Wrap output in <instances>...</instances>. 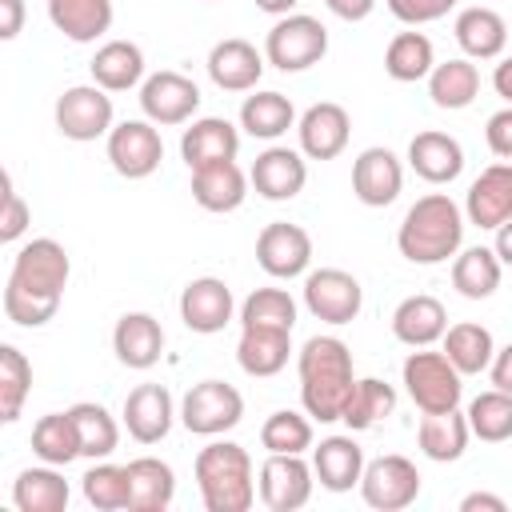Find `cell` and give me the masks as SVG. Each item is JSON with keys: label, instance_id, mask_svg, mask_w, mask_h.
<instances>
[{"label": "cell", "instance_id": "43", "mask_svg": "<svg viewBox=\"0 0 512 512\" xmlns=\"http://www.w3.org/2000/svg\"><path fill=\"white\" fill-rule=\"evenodd\" d=\"M80 488H84V500H88L92 508H100V512H120V508L132 504L128 464H108V460H100V464H92V468L84 472Z\"/></svg>", "mask_w": 512, "mask_h": 512}, {"label": "cell", "instance_id": "39", "mask_svg": "<svg viewBox=\"0 0 512 512\" xmlns=\"http://www.w3.org/2000/svg\"><path fill=\"white\" fill-rule=\"evenodd\" d=\"M444 356L460 368V376H480L492 356H496V340L484 324H472V320H460L444 332Z\"/></svg>", "mask_w": 512, "mask_h": 512}, {"label": "cell", "instance_id": "50", "mask_svg": "<svg viewBox=\"0 0 512 512\" xmlns=\"http://www.w3.org/2000/svg\"><path fill=\"white\" fill-rule=\"evenodd\" d=\"M484 136H488V148H492L500 160H512V104L488 116Z\"/></svg>", "mask_w": 512, "mask_h": 512}, {"label": "cell", "instance_id": "33", "mask_svg": "<svg viewBox=\"0 0 512 512\" xmlns=\"http://www.w3.org/2000/svg\"><path fill=\"white\" fill-rule=\"evenodd\" d=\"M128 480H132L128 512H164L172 504V496H176V472L156 456L128 460Z\"/></svg>", "mask_w": 512, "mask_h": 512}, {"label": "cell", "instance_id": "38", "mask_svg": "<svg viewBox=\"0 0 512 512\" xmlns=\"http://www.w3.org/2000/svg\"><path fill=\"white\" fill-rule=\"evenodd\" d=\"M296 124V108L284 92H252L240 104V128L256 140H276Z\"/></svg>", "mask_w": 512, "mask_h": 512}, {"label": "cell", "instance_id": "26", "mask_svg": "<svg viewBox=\"0 0 512 512\" xmlns=\"http://www.w3.org/2000/svg\"><path fill=\"white\" fill-rule=\"evenodd\" d=\"M248 176L236 168V160H220V164H204L192 168V200L204 212H236L248 196Z\"/></svg>", "mask_w": 512, "mask_h": 512}, {"label": "cell", "instance_id": "7", "mask_svg": "<svg viewBox=\"0 0 512 512\" xmlns=\"http://www.w3.org/2000/svg\"><path fill=\"white\" fill-rule=\"evenodd\" d=\"M244 416V396L224 380H200L180 400V424L196 436H220Z\"/></svg>", "mask_w": 512, "mask_h": 512}, {"label": "cell", "instance_id": "31", "mask_svg": "<svg viewBox=\"0 0 512 512\" xmlns=\"http://www.w3.org/2000/svg\"><path fill=\"white\" fill-rule=\"evenodd\" d=\"M88 68H92V84H100L104 92H128V88L144 84V52L132 40L100 44Z\"/></svg>", "mask_w": 512, "mask_h": 512}, {"label": "cell", "instance_id": "9", "mask_svg": "<svg viewBox=\"0 0 512 512\" xmlns=\"http://www.w3.org/2000/svg\"><path fill=\"white\" fill-rule=\"evenodd\" d=\"M56 128L64 140H76V144L108 136L116 128L112 124V96L100 84L64 88V96L56 100Z\"/></svg>", "mask_w": 512, "mask_h": 512}, {"label": "cell", "instance_id": "45", "mask_svg": "<svg viewBox=\"0 0 512 512\" xmlns=\"http://www.w3.org/2000/svg\"><path fill=\"white\" fill-rule=\"evenodd\" d=\"M464 416H468L472 436H480V440H488V444H500V440L512 436V392H500V388L480 392V396L468 404Z\"/></svg>", "mask_w": 512, "mask_h": 512}, {"label": "cell", "instance_id": "47", "mask_svg": "<svg viewBox=\"0 0 512 512\" xmlns=\"http://www.w3.org/2000/svg\"><path fill=\"white\" fill-rule=\"evenodd\" d=\"M260 444L268 452H296V456H304L312 448V420L300 416V412H292V408H280V412H272L264 420Z\"/></svg>", "mask_w": 512, "mask_h": 512}, {"label": "cell", "instance_id": "13", "mask_svg": "<svg viewBox=\"0 0 512 512\" xmlns=\"http://www.w3.org/2000/svg\"><path fill=\"white\" fill-rule=\"evenodd\" d=\"M256 264L276 276V280H292L304 276L312 264V236L300 224L288 220H272L264 224V232L256 236Z\"/></svg>", "mask_w": 512, "mask_h": 512}, {"label": "cell", "instance_id": "22", "mask_svg": "<svg viewBox=\"0 0 512 512\" xmlns=\"http://www.w3.org/2000/svg\"><path fill=\"white\" fill-rule=\"evenodd\" d=\"M208 76L224 92H252L260 84V76H264V56L256 52V44H248L240 36H228V40L212 44Z\"/></svg>", "mask_w": 512, "mask_h": 512}, {"label": "cell", "instance_id": "12", "mask_svg": "<svg viewBox=\"0 0 512 512\" xmlns=\"http://www.w3.org/2000/svg\"><path fill=\"white\" fill-rule=\"evenodd\" d=\"M108 160L124 180H144L164 160V140L152 120H124L108 132Z\"/></svg>", "mask_w": 512, "mask_h": 512}, {"label": "cell", "instance_id": "18", "mask_svg": "<svg viewBox=\"0 0 512 512\" xmlns=\"http://www.w3.org/2000/svg\"><path fill=\"white\" fill-rule=\"evenodd\" d=\"M248 180H252V188H256L264 200H276V204H280V200H292V196H300L304 184H308L304 152L284 148V144H272V148H264V152L256 156Z\"/></svg>", "mask_w": 512, "mask_h": 512}, {"label": "cell", "instance_id": "1", "mask_svg": "<svg viewBox=\"0 0 512 512\" xmlns=\"http://www.w3.org/2000/svg\"><path fill=\"white\" fill-rule=\"evenodd\" d=\"M72 264L64 244H56L52 236L28 240L8 272V288H4V316L20 328H40L56 316L60 296L68 288Z\"/></svg>", "mask_w": 512, "mask_h": 512}, {"label": "cell", "instance_id": "55", "mask_svg": "<svg viewBox=\"0 0 512 512\" xmlns=\"http://www.w3.org/2000/svg\"><path fill=\"white\" fill-rule=\"evenodd\" d=\"M492 88H496V96H504V100L512 104V56L496 64V72H492Z\"/></svg>", "mask_w": 512, "mask_h": 512}, {"label": "cell", "instance_id": "28", "mask_svg": "<svg viewBox=\"0 0 512 512\" xmlns=\"http://www.w3.org/2000/svg\"><path fill=\"white\" fill-rule=\"evenodd\" d=\"M312 472H316L320 488L348 492L364 476V448L352 436H324L312 448Z\"/></svg>", "mask_w": 512, "mask_h": 512}, {"label": "cell", "instance_id": "6", "mask_svg": "<svg viewBox=\"0 0 512 512\" xmlns=\"http://www.w3.org/2000/svg\"><path fill=\"white\" fill-rule=\"evenodd\" d=\"M460 368L444 352H408L404 360V392L420 412H448L460 404Z\"/></svg>", "mask_w": 512, "mask_h": 512}, {"label": "cell", "instance_id": "36", "mask_svg": "<svg viewBox=\"0 0 512 512\" xmlns=\"http://www.w3.org/2000/svg\"><path fill=\"white\" fill-rule=\"evenodd\" d=\"M500 276H504V264L496 256V248H464L452 264V288L464 296V300H488L496 288H500Z\"/></svg>", "mask_w": 512, "mask_h": 512}, {"label": "cell", "instance_id": "24", "mask_svg": "<svg viewBox=\"0 0 512 512\" xmlns=\"http://www.w3.org/2000/svg\"><path fill=\"white\" fill-rule=\"evenodd\" d=\"M408 168L428 184H452L464 172V148L448 132H416L408 144Z\"/></svg>", "mask_w": 512, "mask_h": 512}, {"label": "cell", "instance_id": "21", "mask_svg": "<svg viewBox=\"0 0 512 512\" xmlns=\"http://www.w3.org/2000/svg\"><path fill=\"white\" fill-rule=\"evenodd\" d=\"M112 352L124 368H152L164 356V328L152 312H124L112 328Z\"/></svg>", "mask_w": 512, "mask_h": 512}, {"label": "cell", "instance_id": "25", "mask_svg": "<svg viewBox=\"0 0 512 512\" xmlns=\"http://www.w3.org/2000/svg\"><path fill=\"white\" fill-rule=\"evenodd\" d=\"M444 332H448V312L436 296L416 292V296L400 300L392 312V336L408 348H428V344L444 340Z\"/></svg>", "mask_w": 512, "mask_h": 512}, {"label": "cell", "instance_id": "29", "mask_svg": "<svg viewBox=\"0 0 512 512\" xmlns=\"http://www.w3.org/2000/svg\"><path fill=\"white\" fill-rule=\"evenodd\" d=\"M468 436H472V428H468V416H464L460 408H448V412H424V416H420V428H416V444H420V452H424L428 460H436V464H452V460H460L464 448H468Z\"/></svg>", "mask_w": 512, "mask_h": 512}, {"label": "cell", "instance_id": "44", "mask_svg": "<svg viewBox=\"0 0 512 512\" xmlns=\"http://www.w3.org/2000/svg\"><path fill=\"white\" fill-rule=\"evenodd\" d=\"M32 392V364L16 344H0V420L12 424Z\"/></svg>", "mask_w": 512, "mask_h": 512}, {"label": "cell", "instance_id": "16", "mask_svg": "<svg viewBox=\"0 0 512 512\" xmlns=\"http://www.w3.org/2000/svg\"><path fill=\"white\" fill-rule=\"evenodd\" d=\"M404 188V164L388 148H364L352 164V192L364 208H388Z\"/></svg>", "mask_w": 512, "mask_h": 512}, {"label": "cell", "instance_id": "34", "mask_svg": "<svg viewBox=\"0 0 512 512\" xmlns=\"http://www.w3.org/2000/svg\"><path fill=\"white\" fill-rule=\"evenodd\" d=\"M68 480L56 472V464L24 468L12 484V504L20 512H64L68 508Z\"/></svg>", "mask_w": 512, "mask_h": 512}, {"label": "cell", "instance_id": "10", "mask_svg": "<svg viewBox=\"0 0 512 512\" xmlns=\"http://www.w3.org/2000/svg\"><path fill=\"white\" fill-rule=\"evenodd\" d=\"M304 308L324 324H352L364 308V288L344 268H316L304 276Z\"/></svg>", "mask_w": 512, "mask_h": 512}, {"label": "cell", "instance_id": "35", "mask_svg": "<svg viewBox=\"0 0 512 512\" xmlns=\"http://www.w3.org/2000/svg\"><path fill=\"white\" fill-rule=\"evenodd\" d=\"M428 96H432L436 108H448V112L468 108L480 96V72H476V64L468 56L436 64L428 72Z\"/></svg>", "mask_w": 512, "mask_h": 512}, {"label": "cell", "instance_id": "30", "mask_svg": "<svg viewBox=\"0 0 512 512\" xmlns=\"http://www.w3.org/2000/svg\"><path fill=\"white\" fill-rule=\"evenodd\" d=\"M456 44L464 48V56L468 60H496L500 52H504V44H508V24H504V16L500 12H492V8H480V4H472V8H464L460 16H456Z\"/></svg>", "mask_w": 512, "mask_h": 512}, {"label": "cell", "instance_id": "46", "mask_svg": "<svg viewBox=\"0 0 512 512\" xmlns=\"http://www.w3.org/2000/svg\"><path fill=\"white\" fill-rule=\"evenodd\" d=\"M244 324H264V328H288L296 324V300L284 288H256L240 304V328Z\"/></svg>", "mask_w": 512, "mask_h": 512}, {"label": "cell", "instance_id": "15", "mask_svg": "<svg viewBox=\"0 0 512 512\" xmlns=\"http://www.w3.org/2000/svg\"><path fill=\"white\" fill-rule=\"evenodd\" d=\"M232 312H236V300H232V288L220 276H196L180 292V320L200 336L224 332Z\"/></svg>", "mask_w": 512, "mask_h": 512}, {"label": "cell", "instance_id": "20", "mask_svg": "<svg viewBox=\"0 0 512 512\" xmlns=\"http://www.w3.org/2000/svg\"><path fill=\"white\" fill-rule=\"evenodd\" d=\"M464 216L476 228H500L512 220V160L504 164H488L464 200Z\"/></svg>", "mask_w": 512, "mask_h": 512}, {"label": "cell", "instance_id": "14", "mask_svg": "<svg viewBox=\"0 0 512 512\" xmlns=\"http://www.w3.org/2000/svg\"><path fill=\"white\" fill-rule=\"evenodd\" d=\"M140 108H144V116L152 124H184L200 108V88L184 72L164 68V72L144 76V84H140Z\"/></svg>", "mask_w": 512, "mask_h": 512}, {"label": "cell", "instance_id": "56", "mask_svg": "<svg viewBox=\"0 0 512 512\" xmlns=\"http://www.w3.org/2000/svg\"><path fill=\"white\" fill-rule=\"evenodd\" d=\"M492 248H496V256H500V264L512 268V220L496 228V244H492Z\"/></svg>", "mask_w": 512, "mask_h": 512}, {"label": "cell", "instance_id": "49", "mask_svg": "<svg viewBox=\"0 0 512 512\" xmlns=\"http://www.w3.org/2000/svg\"><path fill=\"white\" fill-rule=\"evenodd\" d=\"M400 24H432L456 8V0H384Z\"/></svg>", "mask_w": 512, "mask_h": 512}, {"label": "cell", "instance_id": "27", "mask_svg": "<svg viewBox=\"0 0 512 512\" xmlns=\"http://www.w3.org/2000/svg\"><path fill=\"white\" fill-rule=\"evenodd\" d=\"M292 356V332L288 328H264L244 324L236 340V360L248 376H276Z\"/></svg>", "mask_w": 512, "mask_h": 512}, {"label": "cell", "instance_id": "32", "mask_svg": "<svg viewBox=\"0 0 512 512\" xmlns=\"http://www.w3.org/2000/svg\"><path fill=\"white\" fill-rule=\"evenodd\" d=\"M48 20L72 44H92L112 28V0H48Z\"/></svg>", "mask_w": 512, "mask_h": 512}, {"label": "cell", "instance_id": "8", "mask_svg": "<svg viewBox=\"0 0 512 512\" xmlns=\"http://www.w3.org/2000/svg\"><path fill=\"white\" fill-rule=\"evenodd\" d=\"M360 496L368 508L376 512H400L408 508L416 496H420V472L408 456L400 452H388V456H376L364 464V476H360Z\"/></svg>", "mask_w": 512, "mask_h": 512}, {"label": "cell", "instance_id": "41", "mask_svg": "<svg viewBox=\"0 0 512 512\" xmlns=\"http://www.w3.org/2000/svg\"><path fill=\"white\" fill-rule=\"evenodd\" d=\"M32 452H36L44 464H56V468L72 464V460L80 456V432H76L72 416H68V412H48V416H40V420L32 424Z\"/></svg>", "mask_w": 512, "mask_h": 512}, {"label": "cell", "instance_id": "5", "mask_svg": "<svg viewBox=\"0 0 512 512\" xmlns=\"http://www.w3.org/2000/svg\"><path fill=\"white\" fill-rule=\"evenodd\" d=\"M324 52H328V28L304 12L280 16L264 36V60L280 72H304L320 64Z\"/></svg>", "mask_w": 512, "mask_h": 512}, {"label": "cell", "instance_id": "54", "mask_svg": "<svg viewBox=\"0 0 512 512\" xmlns=\"http://www.w3.org/2000/svg\"><path fill=\"white\" fill-rule=\"evenodd\" d=\"M460 512H508V500L492 496V492H468L460 500Z\"/></svg>", "mask_w": 512, "mask_h": 512}, {"label": "cell", "instance_id": "19", "mask_svg": "<svg viewBox=\"0 0 512 512\" xmlns=\"http://www.w3.org/2000/svg\"><path fill=\"white\" fill-rule=\"evenodd\" d=\"M172 420H176V404L164 384H136L124 396V428L136 444H160Z\"/></svg>", "mask_w": 512, "mask_h": 512}, {"label": "cell", "instance_id": "42", "mask_svg": "<svg viewBox=\"0 0 512 512\" xmlns=\"http://www.w3.org/2000/svg\"><path fill=\"white\" fill-rule=\"evenodd\" d=\"M392 412H396V388L384 384V380H376V376H364V380H356V388H352L340 420L352 432H364V428H372L376 420H384Z\"/></svg>", "mask_w": 512, "mask_h": 512}, {"label": "cell", "instance_id": "57", "mask_svg": "<svg viewBox=\"0 0 512 512\" xmlns=\"http://www.w3.org/2000/svg\"><path fill=\"white\" fill-rule=\"evenodd\" d=\"M296 4H300V0H256V8L268 12V16H288Z\"/></svg>", "mask_w": 512, "mask_h": 512}, {"label": "cell", "instance_id": "52", "mask_svg": "<svg viewBox=\"0 0 512 512\" xmlns=\"http://www.w3.org/2000/svg\"><path fill=\"white\" fill-rule=\"evenodd\" d=\"M324 4H328V12H332V16H340V20H348V24L368 20V16H372V8H376V0H324Z\"/></svg>", "mask_w": 512, "mask_h": 512}, {"label": "cell", "instance_id": "4", "mask_svg": "<svg viewBox=\"0 0 512 512\" xmlns=\"http://www.w3.org/2000/svg\"><path fill=\"white\" fill-rule=\"evenodd\" d=\"M196 488L208 512H248L256 500L252 456L236 440H212L196 452Z\"/></svg>", "mask_w": 512, "mask_h": 512}, {"label": "cell", "instance_id": "53", "mask_svg": "<svg viewBox=\"0 0 512 512\" xmlns=\"http://www.w3.org/2000/svg\"><path fill=\"white\" fill-rule=\"evenodd\" d=\"M488 372H492V384H496L500 392H512V344H504V348L492 356Z\"/></svg>", "mask_w": 512, "mask_h": 512}, {"label": "cell", "instance_id": "40", "mask_svg": "<svg viewBox=\"0 0 512 512\" xmlns=\"http://www.w3.org/2000/svg\"><path fill=\"white\" fill-rule=\"evenodd\" d=\"M68 416H72V424H76V432H80V456H88V460H108V456L116 452V444H120V424L112 420V412H108L104 404L80 400V404L68 408Z\"/></svg>", "mask_w": 512, "mask_h": 512}, {"label": "cell", "instance_id": "37", "mask_svg": "<svg viewBox=\"0 0 512 512\" xmlns=\"http://www.w3.org/2000/svg\"><path fill=\"white\" fill-rule=\"evenodd\" d=\"M436 68V52L432 40L424 32H396L384 48V72L396 84H416Z\"/></svg>", "mask_w": 512, "mask_h": 512}, {"label": "cell", "instance_id": "51", "mask_svg": "<svg viewBox=\"0 0 512 512\" xmlns=\"http://www.w3.org/2000/svg\"><path fill=\"white\" fill-rule=\"evenodd\" d=\"M24 28V0H0V40H16Z\"/></svg>", "mask_w": 512, "mask_h": 512}, {"label": "cell", "instance_id": "3", "mask_svg": "<svg viewBox=\"0 0 512 512\" xmlns=\"http://www.w3.org/2000/svg\"><path fill=\"white\" fill-rule=\"evenodd\" d=\"M464 240V212L448 192H428L420 196L396 232V248L412 264H444L448 256L460 252Z\"/></svg>", "mask_w": 512, "mask_h": 512}, {"label": "cell", "instance_id": "48", "mask_svg": "<svg viewBox=\"0 0 512 512\" xmlns=\"http://www.w3.org/2000/svg\"><path fill=\"white\" fill-rule=\"evenodd\" d=\"M28 220H32V212H28L24 196H20V192H16V184H12V172H4V208H0V240H4V244L20 240V236H24V228H28Z\"/></svg>", "mask_w": 512, "mask_h": 512}, {"label": "cell", "instance_id": "2", "mask_svg": "<svg viewBox=\"0 0 512 512\" xmlns=\"http://www.w3.org/2000/svg\"><path fill=\"white\" fill-rule=\"evenodd\" d=\"M296 372H300V400L304 412L320 424H332L344 416V404L356 388V372H352V352L340 336H312L304 340L300 356H296Z\"/></svg>", "mask_w": 512, "mask_h": 512}, {"label": "cell", "instance_id": "17", "mask_svg": "<svg viewBox=\"0 0 512 512\" xmlns=\"http://www.w3.org/2000/svg\"><path fill=\"white\" fill-rule=\"evenodd\" d=\"M296 132H300V152H304L308 160H336V156L348 148L352 120H348L344 104L320 100V104H312V108L300 116Z\"/></svg>", "mask_w": 512, "mask_h": 512}, {"label": "cell", "instance_id": "11", "mask_svg": "<svg viewBox=\"0 0 512 512\" xmlns=\"http://www.w3.org/2000/svg\"><path fill=\"white\" fill-rule=\"evenodd\" d=\"M312 464H304V456L296 452H268V460L260 464V500L268 512H296L308 504L312 496Z\"/></svg>", "mask_w": 512, "mask_h": 512}, {"label": "cell", "instance_id": "23", "mask_svg": "<svg viewBox=\"0 0 512 512\" xmlns=\"http://www.w3.org/2000/svg\"><path fill=\"white\" fill-rule=\"evenodd\" d=\"M236 152H240V132L224 116H200L180 136V156H184L188 172L192 168H204V164L236 160Z\"/></svg>", "mask_w": 512, "mask_h": 512}]
</instances>
